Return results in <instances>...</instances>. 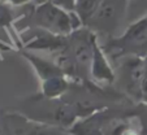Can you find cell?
<instances>
[{"instance_id":"cell-1","label":"cell","mask_w":147,"mask_h":135,"mask_svg":"<svg viewBox=\"0 0 147 135\" xmlns=\"http://www.w3.org/2000/svg\"><path fill=\"white\" fill-rule=\"evenodd\" d=\"M30 22L36 29L59 36H68L83 26L74 12H69L51 1L36 5L30 14Z\"/></svg>"},{"instance_id":"cell-2","label":"cell","mask_w":147,"mask_h":135,"mask_svg":"<svg viewBox=\"0 0 147 135\" xmlns=\"http://www.w3.org/2000/svg\"><path fill=\"white\" fill-rule=\"evenodd\" d=\"M128 4L129 0H103L86 28L96 35L104 34L108 39L117 36L126 17Z\"/></svg>"},{"instance_id":"cell-3","label":"cell","mask_w":147,"mask_h":135,"mask_svg":"<svg viewBox=\"0 0 147 135\" xmlns=\"http://www.w3.org/2000/svg\"><path fill=\"white\" fill-rule=\"evenodd\" d=\"M96 42L98 35L86 26H82L68 35L67 50L73 60L80 81L90 77V66L94 57V48Z\"/></svg>"},{"instance_id":"cell-4","label":"cell","mask_w":147,"mask_h":135,"mask_svg":"<svg viewBox=\"0 0 147 135\" xmlns=\"http://www.w3.org/2000/svg\"><path fill=\"white\" fill-rule=\"evenodd\" d=\"M120 78L125 91L130 97L138 100L141 96V85L146 75L143 57L139 56H126L120 58Z\"/></svg>"},{"instance_id":"cell-5","label":"cell","mask_w":147,"mask_h":135,"mask_svg":"<svg viewBox=\"0 0 147 135\" xmlns=\"http://www.w3.org/2000/svg\"><path fill=\"white\" fill-rule=\"evenodd\" d=\"M89 79H91L98 86H108L116 81V73L112 69L108 61V56L103 51L102 44L99 42L95 43L94 57H92V62L90 66Z\"/></svg>"},{"instance_id":"cell-6","label":"cell","mask_w":147,"mask_h":135,"mask_svg":"<svg viewBox=\"0 0 147 135\" xmlns=\"http://www.w3.org/2000/svg\"><path fill=\"white\" fill-rule=\"evenodd\" d=\"M108 118V109L104 108L76 121L68 132L72 135H104V126Z\"/></svg>"},{"instance_id":"cell-7","label":"cell","mask_w":147,"mask_h":135,"mask_svg":"<svg viewBox=\"0 0 147 135\" xmlns=\"http://www.w3.org/2000/svg\"><path fill=\"white\" fill-rule=\"evenodd\" d=\"M70 78L65 74L53 75L40 82V95L51 100L63 99L70 88Z\"/></svg>"},{"instance_id":"cell-8","label":"cell","mask_w":147,"mask_h":135,"mask_svg":"<svg viewBox=\"0 0 147 135\" xmlns=\"http://www.w3.org/2000/svg\"><path fill=\"white\" fill-rule=\"evenodd\" d=\"M22 55L31 64V66H33L34 70L36 72L40 82L50 77H53V75L64 74V73L59 69V66L53 62V60H48L46 57H42V56L30 52V51H24Z\"/></svg>"},{"instance_id":"cell-9","label":"cell","mask_w":147,"mask_h":135,"mask_svg":"<svg viewBox=\"0 0 147 135\" xmlns=\"http://www.w3.org/2000/svg\"><path fill=\"white\" fill-rule=\"evenodd\" d=\"M102 1L103 0H76L74 13L81 19L83 26H86V24L91 19Z\"/></svg>"},{"instance_id":"cell-10","label":"cell","mask_w":147,"mask_h":135,"mask_svg":"<svg viewBox=\"0 0 147 135\" xmlns=\"http://www.w3.org/2000/svg\"><path fill=\"white\" fill-rule=\"evenodd\" d=\"M30 120L22 114H9L5 118L8 135H26Z\"/></svg>"},{"instance_id":"cell-11","label":"cell","mask_w":147,"mask_h":135,"mask_svg":"<svg viewBox=\"0 0 147 135\" xmlns=\"http://www.w3.org/2000/svg\"><path fill=\"white\" fill-rule=\"evenodd\" d=\"M65 132H67L65 129H61L55 125L35 122L30 120L26 135H65Z\"/></svg>"},{"instance_id":"cell-12","label":"cell","mask_w":147,"mask_h":135,"mask_svg":"<svg viewBox=\"0 0 147 135\" xmlns=\"http://www.w3.org/2000/svg\"><path fill=\"white\" fill-rule=\"evenodd\" d=\"M12 9L7 4L0 3V26H5L12 22Z\"/></svg>"},{"instance_id":"cell-13","label":"cell","mask_w":147,"mask_h":135,"mask_svg":"<svg viewBox=\"0 0 147 135\" xmlns=\"http://www.w3.org/2000/svg\"><path fill=\"white\" fill-rule=\"evenodd\" d=\"M51 3L56 4V5L61 7V8L67 9L69 12H74V4H76V0H48Z\"/></svg>"},{"instance_id":"cell-14","label":"cell","mask_w":147,"mask_h":135,"mask_svg":"<svg viewBox=\"0 0 147 135\" xmlns=\"http://www.w3.org/2000/svg\"><path fill=\"white\" fill-rule=\"evenodd\" d=\"M131 121V120H130ZM130 121H129L128 126L125 127V130L121 132V135H142L141 134V127L139 126H136V125L130 124Z\"/></svg>"},{"instance_id":"cell-15","label":"cell","mask_w":147,"mask_h":135,"mask_svg":"<svg viewBox=\"0 0 147 135\" xmlns=\"http://www.w3.org/2000/svg\"><path fill=\"white\" fill-rule=\"evenodd\" d=\"M139 103L147 105V73L144 75L141 85V96H139Z\"/></svg>"},{"instance_id":"cell-16","label":"cell","mask_w":147,"mask_h":135,"mask_svg":"<svg viewBox=\"0 0 147 135\" xmlns=\"http://www.w3.org/2000/svg\"><path fill=\"white\" fill-rule=\"evenodd\" d=\"M30 1H33V0H5V3H8L12 7H24L28 5Z\"/></svg>"},{"instance_id":"cell-17","label":"cell","mask_w":147,"mask_h":135,"mask_svg":"<svg viewBox=\"0 0 147 135\" xmlns=\"http://www.w3.org/2000/svg\"><path fill=\"white\" fill-rule=\"evenodd\" d=\"M33 1L36 5H39V4H43V3H46V1H48V0H33Z\"/></svg>"},{"instance_id":"cell-18","label":"cell","mask_w":147,"mask_h":135,"mask_svg":"<svg viewBox=\"0 0 147 135\" xmlns=\"http://www.w3.org/2000/svg\"><path fill=\"white\" fill-rule=\"evenodd\" d=\"M143 61H144V68H146V73H147V53H146V55H144Z\"/></svg>"},{"instance_id":"cell-19","label":"cell","mask_w":147,"mask_h":135,"mask_svg":"<svg viewBox=\"0 0 147 135\" xmlns=\"http://www.w3.org/2000/svg\"><path fill=\"white\" fill-rule=\"evenodd\" d=\"M65 135H72V134H70V132H68V131H67V132H65Z\"/></svg>"},{"instance_id":"cell-20","label":"cell","mask_w":147,"mask_h":135,"mask_svg":"<svg viewBox=\"0 0 147 135\" xmlns=\"http://www.w3.org/2000/svg\"><path fill=\"white\" fill-rule=\"evenodd\" d=\"M0 3H5V0H0Z\"/></svg>"}]
</instances>
